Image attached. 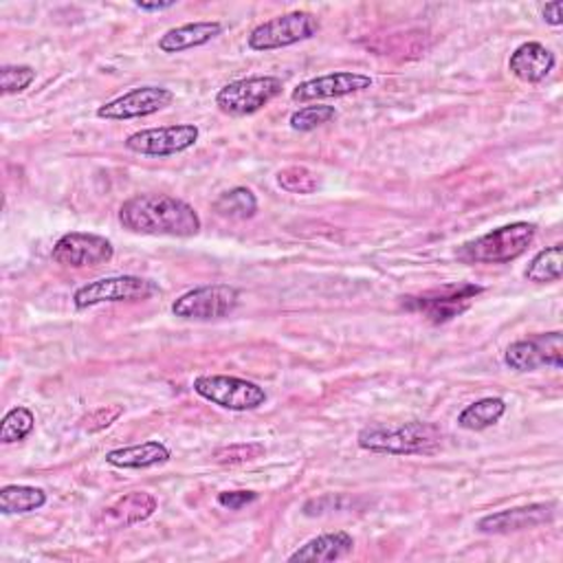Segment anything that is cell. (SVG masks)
<instances>
[{"mask_svg":"<svg viewBox=\"0 0 563 563\" xmlns=\"http://www.w3.org/2000/svg\"><path fill=\"white\" fill-rule=\"evenodd\" d=\"M119 222L124 229L141 235H174L192 238L203 222L198 211L174 196L137 194L119 207Z\"/></svg>","mask_w":563,"mask_h":563,"instance_id":"6da1fadb","label":"cell"},{"mask_svg":"<svg viewBox=\"0 0 563 563\" xmlns=\"http://www.w3.org/2000/svg\"><path fill=\"white\" fill-rule=\"evenodd\" d=\"M357 443L370 453L390 456H432L443 447V429L432 423H401L386 425L375 423L359 432Z\"/></svg>","mask_w":563,"mask_h":563,"instance_id":"7a4b0ae2","label":"cell"},{"mask_svg":"<svg viewBox=\"0 0 563 563\" xmlns=\"http://www.w3.org/2000/svg\"><path fill=\"white\" fill-rule=\"evenodd\" d=\"M537 235L532 222H510L493 229L458 249V260L467 264H506L528 251Z\"/></svg>","mask_w":563,"mask_h":563,"instance_id":"3957f363","label":"cell"},{"mask_svg":"<svg viewBox=\"0 0 563 563\" xmlns=\"http://www.w3.org/2000/svg\"><path fill=\"white\" fill-rule=\"evenodd\" d=\"M159 294L154 282L137 275H113L102 277L80 287L73 296L76 309L84 311L97 305H117V302H143Z\"/></svg>","mask_w":563,"mask_h":563,"instance_id":"277c9868","label":"cell"},{"mask_svg":"<svg viewBox=\"0 0 563 563\" xmlns=\"http://www.w3.org/2000/svg\"><path fill=\"white\" fill-rule=\"evenodd\" d=\"M320 32V21L309 12H291L285 16L271 19L262 25H257L249 38L246 45L253 51H275L294 47L298 43L315 38Z\"/></svg>","mask_w":563,"mask_h":563,"instance_id":"5b68a950","label":"cell"},{"mask_svg":"<svg viewBox=\"0 0 563 563\" xmlns=\"http://www.w3.org/2000/svg\"><path fill=\"white\" fill-rule=\"evenodd\" d=\"M285 89L279 78L253 76L225 84L216 95V106L229 117H246L262 111Z\"/></svg>","mask_w":563,"mask_h":563,"instance_id":"8992f818","label":"cell"},{"mask_svg":"<svg viewBox=\"0 0 563 563\" xmlns=\"http://www.w3.org/2000/svg\"><path fill=\"white\" fill-rule=\"evenodd\" d=\"M194 392L205 401L231 412H251L266 403L264 388L227 375H205L194 379Z\"/></svg>","mask_w":563,"mask_h":563,"instance_id":"52a82bcc","label":"cell"},{"mask_svg":"<svg viewBox=\"0 0 563 563\" xmlns=\"http://www.w3.org/2000/svg\"><path fill=\"white\" fill-rule=\"evenodd\" d=\"M484 289L478 285H447L421 296L403 298V309L423 315L432 324H445L462 315Z\"/></svg>","mask_w":563,"mask_h":563,"instance_id":"ba28073f","label":"cell"},{"mask_svg":"<svg viewBox=\"0 0 563 563\" xmlns=\"http://www.w3.org/2000/svg\"><path fill=\"white\" fill-rule=\"evenodd\" d=\"M504 364L515 372H535L539 368H563V333H539L513 342L504 353Z\"/></svg>","mask_w":563,"mask_h":563,"instance_id":"9c48e42d","label":"cell"},{"mask_svg":"<svg viewBox=\"0 0 563 563\" xmlns=\"http://www.w3.org/2000/svg\"><path fill=\"white\" fill-rule=\"evenodd\" d=\"M238 302H240L238 289L229 285H209V287H198L183 294L172 305V313L174 318H181V320L211 322V320H222L231 315Z\"/></svg>","mask_w":563,"mask_h":563,"instance_id":"30bf717a","label":"cell"},{"mask_svg":"<svg viewBox=\"0 0 563 563\" xmlns=\"http://www.w3.org/2000/svg\"><path fill=\"white\" fill-rule=\"evenodd\" d=\"M200 137L198 126L194 124H174V126H161V128H148L133 133L124 146L143 157H172L189 150Z\"/></svg>","mask_w":563,"mask_h":563,"instance_id":"8fae6325","label":"cell"},{"mask_svg":"<svg viewBox=\"0 0 563 563\" xmlns=\"http://www.w3.org/2000/svg\"><path fill=\"white\" fill-rule=\"evenodd\" d=\"M115 255V246L111 240H106L100 233H84V231H71L65 233L56 246L51 257L69 268H87V266H100L111 262Z\"/></svg>","mask_w":563,"mask_h":563,"instance_id":"7c38bea8","label":"cell"},{"mask_svg":"<svg viewBox=\"0 0 563 563\" xmlns=\"http://www.w3.org/2000/svg\"><path fill=\"white\" fill-rule=\"evenodd\" d=\"M174 102V93L163 87H139L97 108V117L106 122H128L150 117Z\"/></svg>","mask_w":563,"mask_h":563,"instance_id":"4fadbf2b","label":"cell"},{"mask_svg":"<svg viewBox=\"0 0 563 563\" xmlns=\"http://www.w3.org/2000/svg\"><path fill=\"white\" fill-rule=\"evenodd\" d=\"M372 87V78L366 73H353V71H337L318 76L313 80H307L298 84L291 93L294 102L307 104V102H320V100H337L346 95L361 93Z\"/></svg>","mask_w":563,"mask_h":563,"instance_id":"5bb4252c","label":"cell"},{"mask_svg":"<svg viewBox=\"0 0 563 563\" xmlns=\"http://www.w3.org/2000/svg\"><path fill=\"white\" fill-rule=\"evenodd\" d=\"M554 515H556L554 504L539 502V504H528V506L491 513L475 524V530L482 535H510V532L550 524L554 519Z\"/></svg>","mask_w":563,"mask_h":563,"instance_id":"9a60e30c","label":"cell"},{"mask_svg":"<svg viewBox=\"0 0 563 563\" xmlns=\"http://www.w3.org/2000/svg\"><path fill=\"white\" fill-rule=\"evenodd\" d=\"M159 502L148 491H130L122 497H117L113 504L102 508L97 517V526L104 530H122L130 528L135 524L146 521L154 515Z\"/></svg>","mask_w":563,"mask_h":563,"instance_id":"2e32d148","label":"cell"},{"mask_svg":"<svg viewBox=\"0 0 563 563\" xmlns=\"http://www.w3.org/2000/svg\"><path fill=\"white\" fill-rule=\"evenodd\" d=\"M554 65L556 58L548 47H543L541 43H524L513 51L508 60V71L526 84H539L552 73Z\"/></svg>","mask_w":563,"mask_h":563,"instance_id":"e0dca14e","label":"cell"},{"mask_svg":"<svg viewBox=\"0 0 563 563\" xmlns=\"http://www.w3.org/2000/svg\"><path fill=\"white\" fill-rule=\"evenodd\" d=\"M222 34V25L218 21H198V23H187L181 27H174L165 32L159 38V49L163 54H183L196 47H203L218 38Z\"/></svg>","mask_w":563,"mask_h":563,"instance_id":"ac0fdd59","label":"cell"},{"mask_svg":"<svg viewBox=\"0 0 563 563\" xmlns=\"http://www.w3.org/2000/svg\"><path fill=\"white\" fill-rule=\"evenodd\" d=\"M355 548L353 535L346 530H335V532H324L311 541H307L300 550H296L289 561H311V563H326V561H340L348 556Z\"/></svg>","mask_w":563,"mask_h":563,"instance_id":"d6986e66","label":"cell"},{"mask_svg":"<svg viewBox=\"0 0 563 563\" xmlns=\"http://www.w3.org/2000/svg\"><path fill=\"white\" fill-rule=\"evenodd\" d=\"M170 460V449L159 440L113 449L106 453V462L115 469H150Z\"/></svg>","mask_w":563,"mask_h":563,"instance_id":"ffe728a7","label":"cell"},{"mask_svg":"<svg viewBox=\"0 0 563 563\" xmlns=\"http://www.w3.org/2000/svg\"><path fill=\"white\" fill-rule=\"evenodd\" d=\"M47 504V493L38 486L27 484H8L0 489V513L3 515H23L38 510Z\"/></svg>","mask_w":563,"mask_h":563,"instance_id":"44dd1931","label":"cell"},{"mask_svg":"<svg viewBox=\"0 0 563 563\" xmlns=\"http://www.w3.org/2000/svg\"><path fill=\"white\" fill-rule=\"evenodd\" d=\"M504 414H506V403L497 397H489V399H480V401L467 405L458 414V425L469 432H482V429L497 425Z\"/></svg>","mask_w":563,"mask_h":563,"instance_id":"7402d4cb","label":"cell"},{"mask_svg":"<svg viewBox=\"0 0 563 563\" xmlns=\"http://www.w3.org/2000/svg\"><path fill=\"white\" fill-rule=\"evenodd\" d=\"M214 211L229 220H249L257 214V198L246 187H233L216 198Z\"/></svg>","mask_w":563,"mask_h":563,"instance_id":"603a6c76","label":"cell"},{"mask_svg":"<svg viewBox=\"0 0 563 563\" xmlns=\"http://www.w3.org/2000/svg\"><path fill=\"white\" fill-rule=\"evenodd\" d=\"M561 264H563V249L561 244H552L539 251L530 260L524 275L528 282H535V285H550V282L561 279Z\"/></svg>","mask_w":563,"mask_h":563,"instance_id":"cb8c5ba5","label":"cell"},{"mask_svg":"<svg viewBox=\"0 0 563 563\" xmlns=\"http://www.w3.org/2000/svg\"><path fill=\"white\" fill-rule=\"evenodd\" d=\"M36 425V416L27 407H14L5 414L3 425H0V443L12 445L25 440Z\"/></svg>","mask_w":563,"mask_h":563,"instance_id":"d4e9b609","label":"cell"},{"mask_svg":"<svg viewBox=\"0 0 563 563\" xmlns=\"http://www.w3.org/2000/svg\"><path fill=\"white\" fill-rule=\"evenodd\" d=\"M277 185L291 194H313L318 189V176L305 165H291L277 172Z\"/></svg>","mask_w":563,"mask_h":563,"instance_id":"484cf974","label":"cell"},{"mask_svg":"<svg viewBox=\"0 0 563 563\" xmlns=\"http://www.w3.org/2000/svg\"><path fill=\"white\" fill-rule=\"evenodd\" d=\"M335 117H337L335 106H324V104L305 106L291 115V128L298 133H311V130H318L320 126L333 122Z\"/></svg>","mask_w":563,"mask_h":563,"instance_id":"4316f807","label":"cell"},{"mask_svg":"<svg viewBox=\"0 0 563 563\" xmlns=\"http://www.w3.org/2000/svg\"><path fill=\"white\" fill-rule=\"evenodd\" d=\"M34 80H36V71L27 65L0 69V91H3V95L23 93L34 84Z\"/></svg>","mask_w":563,"mask_h":563,"instance_id":"83f0119b","label":"cell"},{"mask_svg":"<svg viewBox=\"0 0 563 563\" xmlns=\"http://www.w3.org/2000/svg\"><path fill=\"white\" fill-rule=\"evenodd\" d=\"M264 445L260 443H238V445H229L222 447L214 453V460L218 464H242V462H251L255 458L264 456Z\"/></svg>","mask_w":563,"mask_h":563,"instance_id":"f1b7e54d","label":"cell"},{"mask_svg":"<svg viewBox=\"0 0 563 563\" xmlns=\"http://www.w3.org/2000/svg\"><path fill=\"white\" fill-rule=\"evenodd\" d=\"M122 416H124V407L122 405H106V407H100V410L91 412L89 416H84L82 418V427H84V432L95 434V432H102V429L111 427Z\"/></svg>","mask_w":563,"mask_h":563,"instance_id":"f546056e","label":"cell"},{"mask_svg":"<svg viewBox=\"0 0 563 563\" xmlns=\"http://www.w3.org/2000/svg\"><path fill=\"white\" fill-rule=\"evenodd\" d=\"M257 499V493L253 491H225L218 495V504L229 510H240Z\"/></svg>","mask_w":563,"mask_h":563,"instance_id":"4dcf8cb0","label":"cell"},{"mask_svg":"<svg viewBox=\"0 0 563 563\" xmlns=\"http://www.w3.org/2000/svg\"><path fill=\"white\" fill-rule=\"evenodd\" d=\"M561 10H563L561 0H554V3H548V5L541 10V16H543V21H545L548 25H552V27H559V25H563V16H561Z\"/></svg>","mask_w":563,"mask_h":563,"instance_id":"1f68e13d","label":"cell"},{"mask_svg":"<svg viewBox=\"0 0 563 563\" xmlns=\"http://www.w3.org/2000/svg\"><path fill=\"white\" fill-rule=\"evenodd\" d=\"M176 3L174 0H170V3H135V8L139 10V12H168V10H172Z\"/></svg>","mask_w":563,"mask_h":563,"instance_id":"d6a6232c","label":"cell"}]
</instances>
